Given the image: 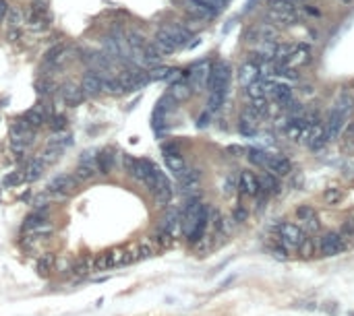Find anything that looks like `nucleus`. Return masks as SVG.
<instances>
[{"mask_svg": "<svg viewBox=\"0 0 354 316\" xmlns=\"http://www.w3.org/2000/svg\"><path fill=\"white\" fill-rule=\"evenodd\" d=\"M265 170L273 176H278V178H284V176H288L292 172V163H290L288 157H284V155H267Z\"/></svg>", "mask_w": 354, "mask_h": 316, "instance_id": "0eeeda50", "label": "nucleus"}, {"mask_svg": "<svg viewBox=\"0 0 354 316\" xmlns=\"http://www.w3.org/2000/svg\"><path fill=\"white\" fill-rule=\"evenodd\" d=\"M199 178H201L199 170H188V168H187L183 174L178 176L180 190H183L185 195H191V192H197V188H199Z\"/></svg>", "mask_w": 354, "mask_h": 316, "instance_id": "ddd939ff", "label": "nucleus"}, {"mask_svg": "<svg viewBox=\"0 0 354 316\" xmlns=\"http://www.w3.org/2000/svg\"><path fill=\"white\" fill-rule=\"evenodd\" d=\"M290 2H292V4H296V2H300V0H290Z\"/></svg>", "mask_w": 354, "mask_h": 316, "instance_id": "338daca9", "label": "nucleus"}, {"mask_svg": "<svg viewBox=\"0 0 354 316\" xmlns=\"http://www.w3.org/2000/svg\"><path fill=\"white\" fill-rule=\"evenodd\" d=\"M6 13H8V4H6V0H0V21H4V19H6Z\"/></svg>", "mask_w": 354, "mask_h": 316, "instance_id": "052dcab7", "label": "nucleus"}, {"mask_svg": "<svg viewBox=\"0 0 354 316\" xmlns=\"http://www.w3.org/2000/svg\"><path fill=\"white\" fill-rule=\"evenodd\" d=\"M155 168V163L153 161H149V159H135L133 161V165L128 168V174L133 176V178H137V180H145L149 176V172Z\"/></svg>", "mask_w": 354, "mask_h": 316, "instance_id": "aec40b11", "label": "nucleus"}, {"mask_svg": "<svg viewBox=\"0 0 354 316\" xmlns=\"http://www.w3.org/2000/svg\"><path fill=\"white\" fill-rule=\"evenodd\" d=\"M228 153H234V155H243V153H245V149H243V147H238V145H230V147H228Z\"/></svg>", "mask_w": 354, "mask_h": 316, "instance_id": "e2e57ef3", "label": "nucleus"}, {"mask_svg": "<svg viewBox=\"0 0 354 316\" xmlns=\"http://www.w3.org/2000/svg\"><path fill=\"white\" fill-rule=\"evenodd\" d=\"M224 99H226V91H209V99H207V112H218L222 110Z\"/></svg>", "mask_w": 354, "mask_h": 316, "instance_id": "c756f323", "label": "nucleus"}, {"mask_svg": "<svg viewBox=\"0 0 354 316\" xmlns=\"http://www.w3.org/2000/svg\"><path fill=\"white\" fill-rule=\"evenodd\" d=\"M75 188H77V178L75 176L60 174V176H56V178H52L48 182L50 192H64V195H68V192H73Z\"/></svg>", "mask_w": 354, "mask_h": 316, "instance_id": "f8f14e48", "label": "nucleus"}, {"mask_svg": "<svg viewBox=\"0 0 354 316\" xmlns=\"http://www.w3.org/2000/svg\"><path fill=\"white\" fill-rule=\"evenodd\" d=\"M48 6H50L48 0H33V2H31V11L38 13V15H48Z\"/></svg>", "mask_w": 354, "mask_h": 316, "instance_id": "864d4df0", "label": "nucleus"}, {"mask_svg": "<svg viewBox=\"0 0 354 316\" xmlns=\"http://www.w3.org/2000/svg\"><path fill=\"white\" fill-rule=\"evenodd\" d=\"M270 17L275 23H282V25H294L298 21L296 8L294 11H270Z\"/></svg>", "mask_w": 354, "mask_h": 316, "instance_id": "a878e982", "label": "nucleus"}, {"mask_svg": "<svg viewBox=\"0 0 354 316\" xmlns=\"http://www.w3.org/2000/svg\"><path fill=\"white\" fill-rule=\"evenodd\" d=\"M44 168H46V161L42 159V157H36V159H31L29 163H27V168H25V180L27 182H36L40 176H42V172H44Z\"/></svg>", "mask_w": 354, "mask_h": 316, "instance_id": "5701e85b", "label": "nucleus"}, {"mask_svg": "<svg viewBox=\"0 0 354 316\" xmlns=\"http://www.w3.org/2000/svg\"><path fill=\"white\" fill-rule=\"evenodd\" d=\"M114 161H116V157H114V149L108 147V149H104V151L98 153V172L104 174V176H108L112 172V168H114Z\"/></svg>", "mask_w": 354, "mask_h": 316, "instance_id": "a211bd4d", "label": "nucleus"}, {"mask_svg": "<svg viewBox=\"0 0 354 316\" xmlns=\"http://www.w3.org/2000/svg\"><path fill=\"white\" fill-rule=\"evenodd\" d=\"M270 11H294V4L290 0H267Z\"/></svg>", "mask_w": 354, "mask_h": 316, "instance_id": "c03bdc74", "label": "nucleus"}, {"mask_svg": "<svg viewBox=\"0 0 354 316\" xmlns=\"http://www.w3.org/2000/svg\"><path fill=\"white\" fill-rule=\"evenodd\" d=\"M232 190H234V178H232V176H228L226 182H224V192H226V195H230Z\"/></svg>", "mask_w": 354, "mask_h": 316, "instance_id": "bf43d9fd", "label": "nucleus"}, {"mask_svg": "<svg viewBox=\"0 0 354 316\" xmlns=\"http://www.w3.org/2000/svg\"><path fill=\"white\" fill-rule=\"evenodd\" d=\"M327 140H330V137H327V130L323 124H319V122H313L311 124V130H309V137H307V147L309 149H313V151H319V149H323L327 145Z\"/></svg>", "mask_w": 354, "mask_h": 316, "instance_id": "423d86ee", "label": "nucleus"}, {"mask_svg": "<svg viewBox=\"0 0 354 316\" xmlns=\"http://www.w3.org/2000/svg\"><path fill=\"white\" fill-rule=\"evenodd\" d=\"M96 174H98V165H89V163H79L77 165V170H75V178L77 180H91V178H96Z\"/></svg>", "mask_w": 354, "mask_h": 316, "instance_id": "c85d7f7f", "label": "nucleus"}, {"mask_svg": "<svg viewBox=\"0 0 354 316\" xmlns=\"http://www.w3.org/2000/svg\"><path fill=\"white\" fill-rule=\"evenodd\" d=\"M247 217H249V211H247L245 207H236V209H234V215H232V219H234L236 223L247 221Z\"/></svg>", "mask_w": 354, "mask_h": 316, "instance_id": "6e6d98bb", "label": "nucleus"}, {"mask_svg": "<svg viewBox=\"0 0 354 316\" xmlns=\"http://www.w3.org/2000/svg\"><path fill=\"white\" fill-rule=\"evenodd\" d=\"M19 38H21V33H19V29H17V27H13L11 31H8V40H11V41H17Z\"/></svg>", "mask_w": 354, "mask_h": 316, "instance_id": "0e129e2a", "label": "nucleus"}, {"mask_svg": "<svg viewBox=\"0 0 354 316\" xmlns=\"http://www.w3.org/2000/svg\"><path fill=\"white\" fill-rule=\"evenodd\" d=\"M66 122L68 120H66V116H62V114H52L48 124H50V128L54 130V133H58V130H64L66 128Z\"/></svg>", "mask_w": 354, "mask_h": 316, "instance_id": "79ce46f5", "label": "nucleus"}, {"mask_svg": "<svg viewBox=\"0 0 354 316\" xmlns=\"http://www.w3.org/2000/svg\"><path fill=\"white\" fill-rule=\"evenodd\" d=\"M23 180H25V174H23V172H13V174L4 176L2 186H4V188H15V186H19Z\"/></svg>", "mask_w": 354, "mask_h": 316, "instance_id": "58836bf2", "label": "nucleus"}, {"mask_svg": "<svg viewBox=\"0 0 354 316\" xmlns=\"http://www.w3.org/2000/svg\"><path fill=\"white\" fill-rule=\"evenodd\" d=\"M172 200V190H160L155 192V205L158 207H168Z\"/></svg>", "mask_w": 354, "mask_h": 316, "instance_id": "8fccbe9b", "label": "nucleus"}, {"mask_svg": "<svg viewBox=\"0 0 354 316\" xmlns=\"http://www.w3.org/2000/svg\"><path fill=\"white\" fill-rule=\"evenodd\" d=\"M259 182H261V192H273V195H278L280 192V180H278V176H273L267 172L263 178H259Z\"/></svg>", "mask_w": 354, "mask_h": 316, "instance_id": "cd10ccee", "label": "nucleus"}, {"mask_svg": "<svg viewBox=\"0 0 354 316\" xmlns=\"http://www.w3.org/2000/svg\"><path fill=\"white\" fill-rule=\"evenodd\" d=\"M209 73H211V62H209V60L195 62L191 68L187 70V81H188V85H191V89L193 91H201L203 87H207Z\"/></svg>", "mask_w": 354, "mask_h": 316, "instance_id": "f03ea898", "label": "nucleus"}, {"mask_svg": "<svg viewBox=\"0 0 354 316\" xmlns=\"http://www.w3.org/2000/svg\"><path fill=\"white\" fill-rule=\"evenodd\" d=\"M342 197H344L342 190L332 186V188H327V190L323 192V203H325V205H338L340 200H342Z\"/></svg>", "mask_w": 354, "mask_h": 316, "instance_id": "c9c22d12", "label": "nucleus"}, {"mask_svg": "<svg viewBox=\"0 0 354 316\" xmlns=\"http://www.w3.org/2000/svg\"><path fill=\"white\" fill-rule=\"evenodd\" d=\"M50 145H56V147H62V149H66V147H71L73 145V137L66 133V130H58V133H54V137H52L50 140H48Z\"/></svg>", "mask_w": 354, "mask_h": 316, "instance_id": "2f4dec72", "label": "nucleus"}, {"mask_svg": "<svg viewBox=\"0 0 354 316\" xmlns=\"http://www.w3.org/2000/svg\"><path fill=\"white\" fill-rule=\"evenodd\" d=\"M52 265H54V257H52V254H44V257L40 258V262H38L40 273H48Z\"/></svg>", "mask_w": 354, "mask_h": 316, "instance_id": "603ef678", "label": "nucleus"}, {"mask_svg": "<svg viewBox=\"0 0 354 316\" xmlns=\"http://www.w3.org/2000/svg\"><path fill=\"white\" fill-rule=\"evenodd\" d=\"M319 250H321L323 257H338V254H342L344 250H346V244H344L342 240V236L340 232H327L321 242H319Z\"/></svg>", "mask_w": 354, "mask_h": 316, "instance_id": "20e7f679", "label": "nucleus"}, {"mask_svg": "<svg viewBox=\"0 0 354 316\" xmlns=\"http://www.w3.org/2000/svg\"><path fill=\"white\" fill-rule=\"evenodd\" d=\"M21 118H23L25 122H27V124H29L31 128H40V126H44V124H46V116H44V114H42L38 108L27 110Z\"/></svg>", "mask_w": 354, "mask_h": 316, "instance_id": "bb28decb", "label": "nucleus"}, {"mask_svg": "<svg viewBox=\"0 0 354 316\" xmlns=\"http://www.w3.org/2000/svg\"><path fill=\"white\" fill-rule=\"evenodd\" d=\"M106 269H110V265H108V254H100L98 258H93L91 271H106Z\"/></svg>", "mask_w": 354, "mask_h": 316, "instance_id": "3c124183", "label": "nucleus"}, {"mask_svg": "<svg viewBox=\"0 0 354 316\" xmlns=\"http://www.w3.org/2000/svg\"><path fill=\"white\" fill-rule=\"evenodd\" d=\"M238 190L245 197H257L261 192V182L253 172H243L238 178Z\"/></svg>", "mask_w": 354, "mask_h": 316, "instance_id": "1a4fd4ad", "label": "nucleus"}, {"mask_svg": "<svg viewBox=\"0 0 354 316\" xmlns=\"http://www.w3.org/2000/svg\"><path fill=\"white\" fill-rule=\"evenodd\" d=\"M255 79H261V75H259V68L253 62H245L243 66H240V70H238V81L247 87L249 83H253Z\"/></svg>", "mask_w": 354, "mask_h": 316, "instance_id": "393cba45", "label": "nucleus"}, {"mask_svg": "<svg viewBox=\"0 0 354 316\" xmlns=\"http://www.w3.org/2000/svg\"><path fill=\"white\" fill-rule=\"evenodd\" d=\"M153 46L160 50V54H172V52H176L178 46L174 43V40L170 38V33L166 29H158V33H155V41H153Z\"/></svg>", "mask_w": 354, "mask_h": 316, "instance_id": "2eb2a0df", "label": "nucleus"}, {"mask_svg": "<svg viewBox=\"0 0 354 316\" xmlns=\"http://www.w3.org/2000/svg\"><path fill=\"white\" fill-rule=\"evenodd\" d=\"M222 2H226V4H228V2H230V0H222Z\"/></svg>", "mask_w": 354, "mask_h": 316, "instance_id": "774afa93", "label": "nucleus"}, {"mask_svg": "<svg viewBox=\"0 0 354 316\" xmlns=\"http://www.w3.org/2000/svg\"><path fill=\"white\" fill-rule=\"evenodd\" d=\"M64 149L62 147H56V145H50L44 149V153H42V159H44L46 163H54L56 159H60V155H62Z\"/></svg>", "mask_w": 354, "mask_h": 316, "instance_id": "72a5a7b5", "label": "nucleus"}, {"mask_svg": "<svg viewBox=\"0 0 354 316\" xmlns=\"http://www.w3.org/2000/svg\"><path fill=\"white\" fill-rule=\"evenodd\" d=\"M160 232H166L170 234L172 238L180 232V211L178 209H170L166 215L162 219V225H160Z\"/></svg>", "mask_w": 354, "mask_h": 316, "instance_id": "4468645a", "label": "nucleus"}, {"mask_svg": "<svg viewBox=\"0 0 354 316\" xmlns=\"http://www.w3.org/2000/svg\"><path fill=\"white\" fill-rule=\"evenodd\" d=\"M50 200H52V195L50 192H44V195H38V197L31 198V207L33 209H44L46 205H50Z\"/></svg>", "mask_w": 354, "mask_h": 316, "instance_id": "de8ad7c7", "label": "nucleus"}, {"mask_svg": "<svg viewBox=\"0 0 354 316\" xmlns=\"http://www.w3.org/2000/svg\"><path fill=\"white\" fill-rule=\"evenodd\" d=\"M162 153H164V155L178 153V145H176V143H164V145H162Z\"/></svg>", "mask_w": 354, "mask_h": 316, "instance_id": "13d9d810", "label": "nucleus"}, {"mask_svg": "<svg viewBox=\"0 0 354 316\" xmlns=\"http://www.w3.org/2000/svg\"><path fill=\"white\" fill-rule=\"evenodd\" d=\"M271 257H273L275 260H282V262H284V260H288V250L280 244V246H275V248L271 250Z\"/></svg>", "mask_w": 354, "mask_h": 316, "instance_id": "5fc2aeb1", "label": "nucleus"}, {"mask_svg": "<svg viewBox=\"0 0 354 316\" xmlns=\"http://www.w3.org/2000/svg\"><path fill=\"white\" fill-rule=\"evenodd\" d=\"M340 236H342L344 244H346V248L354 244V219H346V221H344L342 230H340Z\"/></svg>", "mask_w": 354, "mask_h": 316, "instance_id": "473e14b6", "label": "nucleus"}, {"mask_svg": "<svg viewBox=\"0 0 354 316\" xmlns=\"http://www.w3.org/2000/svg\"><path fill=\"white\" fill-rule=\"evenodd\" d=\"M126 41H128V46H131L133 50H139V48H143L145 43H147L139 31H131V33H128L126 35Z\"/></svg>", "mask_w": 354, "mask_h": 316, "instance_id": "37998d69", "label": "nucleus"}, {"mask_svg": "<svg viewBox=\"0 0 354 316\" xmlns=\"http://www.w3.org/2000/svg\"><path fill=\"white\" fill-rule=\"evenodd\" d=\"M164 29L170 33V38L174 40V43H176L178 48L188 46V40H193V33L188 31V29H185L183 25H166Z\"/></svg>", "mask_w": 354, "mask_h": 316, "instance_id": "f3484780", "label": "nucleus"}, {"mask_svg": "<svg viewBox=\"0 0 354 316\" xmlns=\"http://www.w3.org/2000/svg\"><path fill=\"white\" fill-rule=\"evenodd\" d=\"M81 89H83L85 95H100L102 93V79H100V75H93V73L85 75L81 79Z\"/></svg>", "mask_w": 354, "mask_h": 316, "instance_id": "412c9836", "label": "nucleus"}, {"mask_svg": "<svg viewBox=\"0 0 354 316\" xmlns=\"http://www.w3.org/2000/svg\"><path fill=\"white\" fill-rule=\"evenodd\" d=\"M247 95L251 99H255V98H265V79H255L253 83H249L247 85Z\"/></svg>", "mask_w": 354, "mask_h": 316, "instance_id": "7c9ffc66", "label": "nucleus"}, {"mask_svg": "<svg viewBox=\"0 0 354 316\" xmlns=\"http://www.w3.org/2000/svg\"><path fill=\"white\" fill-rule=\"evenodd\" d=\"M298 250H300V254H303L305 258H311V257H313V252H315V242H313V238H307V236H305V240L300 242Z\"/></svg>", "mask_w": 354, "mask_h": 316, "instance_id": "a18cd8bd", "label": "nucleus"}, {"mask_svg": "<svg viewBox=\"0 0 354 316\" xmlns=\"http://www.w3.org/2000/svg\"><path fill=\"white\" fill-rule=\"evenodd\" d=\"M267 155H270V153L261 151V149H249V161H251L253 165L263 168V170H265V163H267Z\"/></svg>", "mask_w": 354, "mask_h": 316, "instance_id": "f704fd0d", "label": "nucleus"}, {"mask_svg": "<svg viewBox=\"0 0 354 316\" xmlns=\"http://www.w3.org/2000/svg\"><path fill=\"white\" fill-rule=\"evenodd\" d=\"M145 182V186H147L153 195L155 192H160V190H172V184H170V180L166 178V174H164L158 165H155V168L149 172V176L147 178L143 180Z\"/></svg>", "mask_w": 354, "mask_h": 316, "instance_id": "9d476101", "label": "nucleus"}, {"mask_svg": "<svg viewBox=\"0 0 354 316\" xmlns=\"http://www.w3.org/2000/svg\"><path fill=\"white\" fill-rule=\"evenodd\" d=\"M164 161H166V168L172 172L178 178L180 174H183L187 170V161H185V157L180 155V153H170V155H164Z\"/></svg>", "mask_w": 354, "mask_h": 316, "instance_id": "4be33fe9", "label": "nucleus"}, {"mask_svg": "<svg viewBox=\"0 0 354 316\" xmlns=\"http://www.w3.org/2000/svg\"><path fill=\"white\" fill-rule=\"evenodd\" d=\"M303 240H305V232L300 230L298 225H294V223H282L280 225V244L286 250L298 248Z\"/></svg>", "mask_w": 354, "mask_h": 316, "instance_id": "7ed1b4c3", "label": "nucleus"}, {"mask_svg": "<svg viewBox=\"0 0 354 316\" xmlns=\"http://www.w3.org/2000/svg\"><path fill=\"white\" fill-rule=\"evenodd\" d=\"M270 91L271 93V98L275 103H280V105H288L292 101V89H290V85L286 83H271V81H265V93Z\"/></svg>", "mask_w": 354, "mask_h": 316, "instance_id": "6e6552de", "label": "nucleus"}, {"mask_svg": "<svg viewBox=\"0 0 354 316\" xmlns=\"http://www.w3.org/2000/svg\"><path fill=\"white\" fill-rule=\"evenodd\" d=\"M36 89H38V93L44 98V95H54V83L50 81V79H38L36 81Z\"/></svg>", "mask_w": 354, "mask_h": 316, "instance_id": "e433bc0d", "label": "nucleus"}, {"mask_svg": "<svg viewBox=\"0 0 354 316\" xmlns=\"http://www.w3.org/2000/svg\"><path fill=\"white\" fill-rule=\"evenodd\" d=\"M66 52V46L64 43H56V46H52L48 52H46V62H58L60 56H62Z\"/></svg>", "mask_w": 354, "mask_h": 316, "instance_id": "4c0bfd02", "label": "nucleus"}, {"mask_svg": "<svg viewBox=\"0 0 354 316\" xmlns=\"http://www.w3.org/2000/svg\"><path fill=\"white\" fill-rule=\"evenodd\" d=\"M133 161H135V159H133L131 155H123V163H125V170H126V172H128V168L133 165Z\"/></svg>", "mask_w": 354, "mask_h": 316, "instance_id": "69168bd1", "label": "nucleus"}, {"mask_svg": "<svg viewBox=\"0 0 354 316\" xmlns=\"http://www.w3.org/2000/svg\"><path fill=\"white\" fill-rule=\"evenodd\" d=\"M296 217L305 223L307 232L313 234V232H319V230H321V223H319V217H317V213H315V209H313V207H309V205H300V207L296 209Z\"/></svg>", "mask_w": 354, "mask_h": 316, "instance_id": "9b49d317", "label": "nucleus"}, {"mask_svg": "<svg viewBox=\"0 0 354 316\" xmlns=\"http://www.w3.org/2000/svg\"><path fill=\"white\" fill-rule=\"evenodd\" d=\"M60 93H62V99L66 105H71V108H75V105H79L83 99H85V93L81 87H75V85H64L62 89H60Z\"/></svg>", "mask_w": 354, "mask_h": 316, "instance_id": "6ab92c4d", "label": "nucleus"}, {"mask_svg": "<svg viewBox=\"0 0 354 316\" xmlns=\"http://www.w3.org/2000/svg\"><path fill=\"white\" fill-rule=\"evenodd\" d=\"M191 93H193V89H191V85H188V81H178V83H172L170 85V95L174 98L176 101H185V99H188L191 98Z\"/></svg>", "mask_w": 354, "mask_h": 316, "instance_id": "b1692460", "label": "nucleus"}, {"mask_svg": "<svg viewBox=\"0 0 354 316\" xmlns=\"http://www.w3.org/2000/svg\"><path fill=\"white\" fill-rule=\"evenodd\" d=\"M346 120H348V116H344L340 110L332 108L330 118H327V124H325V130H327V137H330V140L340 138V135L344 133V126H346Z\"/></svg>", "mask_w": 354, "mask_h": 316, "instance_id": "39448f33", "label": "nucleus"}, {"mask_svg": "<svg viewBox=\"0 0 354 316\" xmlns=\"http://www.w3.org/2000/svg\"><path fill=\"white\" fill-rule=\"evenodd\" d=\"M230 75H232V68H230L228 62H224V60H215V62H211V73H209V81H207V89L209 91H226L228 93Z\"/></svg>", "mask_w": 354, "mask_h": 316, "instance_id": "f257e3e1", "label": "nucleus"}, {"mask_svg": "<svg viewBox=\"0 0 354 316\" xmlns=\"http://www.w3.org/2000/svg\"><path fill=\"white\" fill-rule=\"evenodd\" d=\"M311 60V48L307 43H296L292 46V54L288 60V66H303Z\"/></svg>", "mask_w": 354, "mask_h": 316, "instance_id": "dca6fc26", "label": "nucleus"}, {"mask_svg": "<svg viewBox=\"0 0 354 316\" xmlns=\"http://www.w3.org/2000/svg\"><path fill=\"white\" fill-rule=\"evenodd\" d=\"M153 252H155V246H153V242H151V240L143 242V244H139V246H137V260L149 258Z\"/></svg>", "mask_w": 354, "mask_h": 316, "instance_id": "ea45409f", "label": "nucleus"}, {"mask_svg": "<svg viewBox=\"0 0 354 316\" xmlns=\"http://www.w3.org/2000/svg\"><path fill=\"white\" fill-rule=\"evenodd\" d=\"M209 120H211V112H203L199 118H197V126L199 128H205V126H209Z\"/></svg>", "mask_w": 354, "mask_h": 316, "instance_id": "4d7b16f0", "label": "nucleus"}, {"mask_svg": "<svg viewBox=\"0 0 354 316\" xmlns=\"http://www.w3.org/2000/svg\"><path fill=\"white\" fill-rule=\"evenodd\" d=\"M296 308H307V310H315L317 306H315V302H298V304H296Z\"/></svg>", "mask_w": 354, "mask_h": 316, "instance_id": "680f3d73", "label": "nucleus"}, {"mask_svg": "<svg viewBox=\"0 0 354 316\" xmlns=\"http://www.w3.org/2000/svg\"><path fill=\"white\" fill-rule=\"evenodd\" d=\"M108 254V265L112 267H125V250H110Z\"/></svg>", "mask_w": 354, "mask_h": 316, "instance_id": "a19ab883", "label": "nucleus"}, {"mask_svg": "<svg viewBox=\"0 0 354 316\" xmlns=\"http://www.w3.org/2000/svg\"><path fill=\"white\" fill-rule=\"evenodd\" d=\"M6 21L11 27H19V25L23 23V15L19 8H8V13H6Z\"/></svg>", "mask_w": 354, "mask_h": 316, "instance_id": "49530a36", "label": "nucleus"}, {"mask_svg": "<svg viewBox=\"0 0 354 316\" xmlns=\"http://www.w3.org/2000/svg\"><path fill=\"white\" fill-rule=\"evenodd\" d=\"M168 73H170L168 66H155L149 70V77H151V81H166Z\"/></svg>", "mask_w": 354, "mask_h": 316, "instance_id": "09e8293b", "label": "nucleus"}]
</instances>
